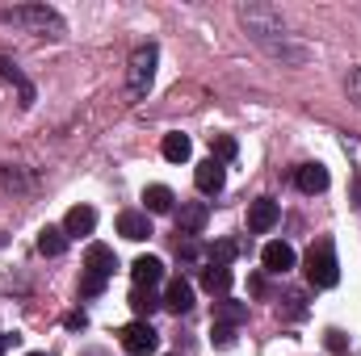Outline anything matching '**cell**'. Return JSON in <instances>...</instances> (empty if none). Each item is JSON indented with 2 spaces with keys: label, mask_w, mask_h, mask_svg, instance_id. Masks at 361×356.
<instances>
[{
  "label": "cell",
  "mask_w": 361,
  "mask_h": 356,
  "mask_svg": "<svg viewBox=\"0 0 361 356\" xmlns=\"http://www.w3.org/2000/svg\"><path fill=\"white\" fill-rule=\"evenodd\" d=\"M38 252H42V256H63V252H68L63 227H42V231H38Z\"/></svg>",
  "instance_id": "cell-18"
},
{
  "label": "cell",
  "mask_w": 361,
  "mask_h": 356,
  "mask_svg": "<svg viewBox=\"0 0 361 356\" xmlns=\"http://www.w3.org/2000/svg\"><path fill=\"white\" fill-rule=\"evenodd\" d=\"M277 218H281V210H277V201L273 197H261V201H252L248 205V231L252 235H265L277 227Z\"/></svg>",
  "instance_id": "cell-7"
},
{
  "label": "cell",
  "mask_w": 361,
  "mask_h": 356,
  "mask_svg": "<svg viewBox=\"0 0 361 356\" xmlns=\"http://www.w3.org/2000/svg\"><path fill=\"white\" fill-rule=\"evenodd\" d=\"M143 205H147V214H169L173 210V189L169 184H147L143 189Z\"/></svg>",
  "instance_id": "cell-17"
},
{
  "label": "cell",
  "mask_w": 361,
  "mask_h": 356,
  "mask_svg": "<svg viewBox=\"0 0 361 356\" xmlns=\"http://www.w3.org/2000/svg\"><path fill=\"white\" fill-rule=\"evenodd\" d=\"M92 231H97V210L92 205H72L63 214V235L80 239V235H92Z\"/></svg>",
  "instance_id": "cell-10"
},
{
  "label": "cell",
  "mask_w": 361,
  "mask_h": 356,
  "mask_svg": "<svg viewBox=\"0 0 361 356\" xmlns=\"http://www.w3.org/2000/svg\"><path fill=\"white\" fill-rule=\"evenodd\" d=\"M164 306L173 310V314H185L189 306H193V285L177 276V281H169V289H164Z\"/></svg>",
  "instance_id": "cell-15"
},
{
  "label": "cell",
  "mask_w": 361,
  "mask_h": 356,
  "mask_svg": "<svg viewBox=\"0 0 361 356\" xmlns=\"http://www.w3.org/2000/svg\"><path fill=\"white\" fill-rule=\"evenodd\" d=\"M8 344H13V336H0V356L8 352Z\"/></svg>",
  "instance_id": "cell-28"
},
{
  "label": "cell",
  "mask_w": 361,
  "mask_h": 356,
  "mask_svg": "<svg viewBox=\"0 0 361 356\" xmlns=\"http://www.w3.org/2000/svg\"><path fill=\"white\" fill-rule=\"evenodd\" d=\"M0 80H13V84H21V89H30V84L21 80V72H17V63H13V59H4V55H0Z\"/></svg>",
  "instance_id": "cell-25"
},
{
  "label": "cell",
  "mask_w": 361,
  "mask_h": 356,
  "mask_svg": "<svg viewBox=\"0 0 361 356\" xmlns=\"http://www.w3.org/2000/svg\"><path fill=\"white\" fill-rule=\"evenodd\" d=\"M101 289H105V281H101V276H92V272L80 276V298H97Z\"/></svg>",
  "instance_id": "cell-24"
},
{
  "label": "cell",
  "mask_w": 361,
  "mask_h": 356,
  "mask_svg": "<svg viewBox=\"0 0 361 356\" xmlns=\"http://www.w3.org/2000/svg\"><path fill=\"white\" fill-rule=\"evenodd\" d=\"M240 21L248 25V34L269 51V55H277V59H307V51L302 46H290V34H286V25H281V17L273 13V8H265V4H244L240 8Z\"/></svg>",
  "instance_id": "cell-1"
},
{
  "label": "cell",
  "mask_w": 361,
  "mask_h": 356,
  "mask_svg": "<svg viewBox=\"0 0 361 356\" xmlns=\"http://www.w3.org/2000/svg\"><path fill=\"white\" fill-rule=\"evenodd\" d=\"M156 63H160V51H156V46H139V51L130 55V72H126L130 96H147L152 80H156Z\"/></svg>",
  "instance_id": "cell-4"
},
{
  "label": "cell",
  "mask_w": 361,
  "mask_h": 356,
  "mask_svg": "<svg viewBox=\"0 0 361 356\" xmlns=\"http://www.w3.org/2000/svg\"><path fill=\"white\" fill-rule=\"evenodd\" d=\"M118 235L130 239V243H143V239L152 235V218H147V210H122V214H118Z\"/></svg>",
  "instance_id": "cell-6"
},
{
  "label": "cell",
  "mask_w": 361,
  "mask_h": 356,
  "mask_svg": "<svg viewBox=\"0 0 361 356\" xmlns=\"http://www.w3.org/2000/svg\"><path fill=\"white\" fill-rule=\"evenodd\" d=\"M114 268H118L114 248H105V243H89V252H85V272L101 276V281H109V276H114Z\"/></svg>",
  "instance_id": "cell-8"
},
{
  "label": "cell",
  "mask_w": 361,
  "mask_h": 356,
  "mask_svg": "<svg viewBox=\"0 0 361 356\" xmlns=\"http://www.w3.org/2000/svg\"><path fill=\"white\" fill-rule=\"evenodd\" d=\"M349 101H357V105H361V68L349 72Z\"/></svg>",
  "instance_id": "cell-27"
},
{
  "label": "cell",
  "mask_w": 361,
  "mask_h": 356,
  "mask_svg": "<svg viewBox=\"0 0 361 356\" xmlns=\"http://www.w3.org/2000/svg\"><path fill=\"white\" fill-rule=\"evenodd\" d=\"M122 348L130 356H152L156 348H160V336H156V327L147 323V319H135V323H126L122 331Z\"/></svg>",
  "instance_id": "cell-5"
},
{
  "label": "cell",
  "mask_w": 361,
  "mask_h": 356,
  "mask_svg": "<svg viewBox=\"0 0 361 356\" xmlns=\"http://www.w3.org/2000/svg\"><path fill=\"white\" fill-rule=\"evenodd\" d=\"M235 151H240V147H235V139H231V134H219V139H214V160H219V164L235 160Z\"/></svg>",
  "instance_id": "cell-23"
},
{
  "label": "cell",
  "mask_w": 361,
  "mask_h": 356,
  "mask_svg": "<svg viewBox=\"0 0 361 356\" xmlns=\"http://www.w3.org/2000/svg\"><path fill=\"white\" fill-rule=\"evenodd\" d=\"M206 218H210V210H206L202 201H185V205L177 210V231L185 235V239H193V235H202Z\"/></svg>",
  "instance_id": "cell-9"
},
{
  "label": "cell",
  "mask_w": 361,
  "mask_h": 356,
  "mask_svg": "<svg viewBox=\"0 0 361 356\" xmlns=\"http://www.w3.org/2000/svg\"><path fill=\"white\" fill-rule=\"evenodd\" d=\"M231 281H235V272L223 268V265H210L202 272V289H206L210 298H227V293H231Z\"/></svg>",
  "instance_id": "cell-14"
},
{
  "label": "cell",
  "mask_w": 361,
  "mask_h": 356,
  "mask_svg": "<svg viewBox=\"0 0 361 356\" xmlns=\"http://www.w3.org/2000/svg\"><path fill=\"white\" fill-rule=\"evenodd\" d=\"M210 340H214L219 348H231V344H235V327H219V323H214V331H210Z\"/></svg>",
  "instance_id": "cell-26"
},
{
  "label": "cell",
  "mask_w": 361,
  "mask_h": 356,
  "mask_svg": "<svg viewBox=\"0 0 361 356\" xmlns=\"http://www.w3.org/2000/svg\"><path fill=\"white\" fill-rule=\"evenodd\" d=\"M126 302H130V310H135V314H139V319H147V314H152V310H156V306H164V302H160V298H156V293H152V289H147V285H135V289H130V298H126Z\"/></svg>",
  "instance_id": "cell-20"
},
{
  "label": "cell",
  "mask_w": 361,
  "mask_h": 356,
  "mask_svg": "<svg viewBox=\"0 0 361 356\" xmlns=\"http://www.w3.org/2000/svg\"><path fill=\"white\" fill-rule=\"evenodd\" d=\"M193 184H197V193H206V197H210V193H219V189L227 184L223 164H219L214 155H210V160H202V164H197V172H193Z\"/></svg>",
  "instance_id": "cell-11"
},
{
  "label": "cell",
  "mask_w": 361,
  "mask_h": 356,
  "mask_svg": "<svg viewBox=\"0 0 361 356\" xmlns=\"http://www.w3.org/2000/svg\"><path fill=\"white\" fill-rule=\"evenodd\" d=\"M0 21H8V25H25V30H34V34H51V38H59L68 25H63V17L55 13V8H47V4H21V8H4L0 13Z\"/></svg>",
  "instance_id": "cell-2"
},
{
  "label": "cell",
  "mask_w": 361,
  "mask_h": 356,
  "mask_svg": "<svg viewBox=\"0 0 361 356\" xmlns=\"http://www.w3.org/2000/svg\"><path fill=\"white\" fill-rule=\"evenodd\" d=\"M30 356H47V352H30Z\"/></svg>",
  "instance_id": "cell-30"
},
{
  "label": "cell",
  "mask_w": 361,
  "mask_h": 356,
  "mask_svg": "<svg viewBox=\"0 0 361 356\" xmlns=\"http://www.w3.org/2000/svg\"><path fill=\"white\" fill-rule=\"evenodd\" d=\"M189 155H193V143L185 134H164V160L169 164H185Z\"/></svg>",
  "instance_id": "cell-21"
},
{
  "label": "cell",
  "mask_w": 361,
  "mask_h": 356,
  "mask_svg": "<svg viewBox=\"0 0 361 356\" xmlns=\"http://www.w3.org/2000/svg\"><path fill=\"white\" fill-rule=\"evenodd\" d=\"M353 205H361V180L353 184Z\"/></svg>",
  "instance_id": "cell-29"
},
{
  "label": "cell",
  "mask_w": 361,
  "mask_h": 356,
  "mask_svg": "<svg viewBox=\"0 0 361 356\" xmlns=\"http://www.w3.org/2000/svg\"><path fill=\"white\" fill-rule=\"evenodd\" d=\"M235 252H240V248H235L231 239H219V243L210 248V265H223V268H231V260H235Z\"/></svg>",
  "instance_id": "cell-22"
},
{
  "label": "cell",
  "mask_w": 361,
  "mask_h": 356,
  "mask_svg": "<svg viewBox=\"0 0 361 356\" xmlns=\"http://www.w3.org/2000/svg\"><path fill=\"white\" fill-rule=\"evenodd\" d=\"M244 319H248V302H231V298L214 302V323L219 327H240Z\"/></svg>",
  "instance_id": "cell-16"
},
{
  "label": "cell",
  "mask_w": 361,
  "mask_h": 356,
  "mask_svg": "<svg viewBox=\"0 0 361 356\" xmlns=\"http://www.w3.org/2000/svg\"><path fill=\"white\" fill-rule=\"evenodd\" d=\"M307 281L315 285V289H332L336 281H341V265H336V248L324 239V243H315L311 252H307Z\"/></svg>",
  "instance_id": "cell-3"
},
{
  "label": "cell",
  "mask_w": 361,
  "mask_h": 356,
  "mask_svg": "<svg viewBox=\"0 0 361 356\" xmlns=\"http://www.w3.org/2000/svg\"><path fill=\"white\" fill-rule=\"evenodd\" d=\"M298 189L302 193H324L328 189V168L324 164H302L298 168Z\"/></svg>",
  "instance_id": "cell-19"
},
{
  "label": "cell",
  "mask_w": 361,
  "mask_h": 356,
  "mask_svg": "<svg viewBox=\"0 0 361 356\" xmlns=\"http://www.w3.org/2000/svg\"><path fill=\"white\" fill-rule=\"evenodd\" d=\"M130 276H135V285H160L164 281V260L160 256H139L135 265H130Z\"/></svg>",
  "instance_id": "cell-13"
},
{
  "label": "cell",
  "mask_w": 361,
  "mask_h": 356,
  "mask_svg": "<svg viewBox=\"0 0 361 356\" xmlns=\"http://www.w3.org/2000/svg\"><path fill=\"white\" fill-rule=\"evenodd\" d=\"M261 265H265V272H290L294 268V248L290 243H281V239H273V243H265V252H261Z\"/></svg>",
  "instance_id": "cell-12"
}]
</instances>
